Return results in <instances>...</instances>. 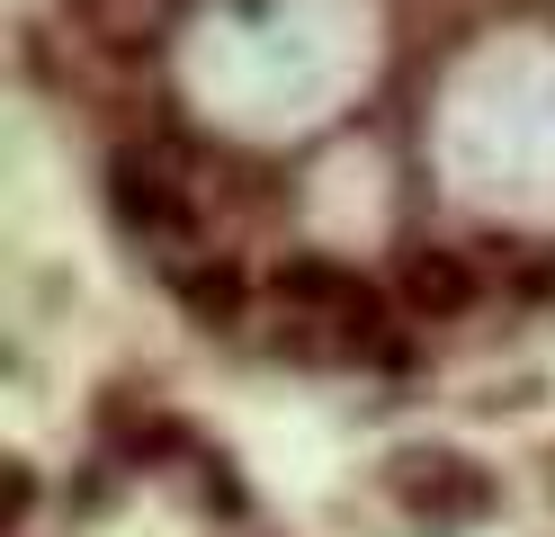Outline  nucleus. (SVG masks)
I'll return each instance as SVG.
<instances>
[{
	"label": "nucleus",
	"instance_id": "3",
	"mask_svg": "<svg viewBox=\"0 0 555 537\" xmlns=\"http://www.w3.org/2000/svg\"><path fill=\"white\" fill-rule=\"evenodd\" d=\"M395 286H403V305L422 314V322H448V314L475 305V269H466V251H448V242H412L403 269H395Z\"/></svg>",
	"mask_w": 555,
	"mask_h": 537
},
{
	"label": "nucleus",
	"instance_id": "6",
	"mask_svg": "<svg viewBox=\"0 0 555 537\" xmlns=\"http://www.w3.org/2000/svg\"><path fill=\"white\" fill-rule=\"evenodd\" d=\"M170 296H180L206 332H224V322H242V269L233 260H206V251H189V260H170Z\"/></svg>",
	"mask_w": 555,
	"mask_h": 537
},
{
	"label": "nucleus",
	"instance_id": "1",
	"mask_svg": "<svg viewBox=\"0 0 555 537\" xmlns=\"http://www.w3.org/2000/svg\"><path fill=\"white\" fill-rule=\"evenodd\" d=\"M278 314L296 322L305 349H340V358H395V332H386V296L340 269V260H278L269 278Z\"/></svg>",
	"mask_w": 555,
	"mask_h": 537
},
{
	"label": "nucleus",
	"instance_id": "5",
	"mask_svg": "<svg viewBox=\"0 0 555 537\" xmlns=\"http://www.w3.org/2000/svg\"><path fill=\"white\" fill-rule=\"evenodd\" d=\"M395 484H403L412 511H430V520H475L483 501H493V484H483L466 457H403Z\"/></svg>",
	"mask_w": 555,
	"mask_h": 537
},
{
	"label": "nucleus",
	"instance_id": "2",
	"mask_svg": "<svg viewBox=\"0 0 555 537\" xmlns=\"http://www.w3.org/2000/svg\"><path fill=\"white\" fill-rule=\"evenodd\" d=\"M108 206L144 251H162V269L197 251V179L170 143H126L108 162Z\"/></svg>",
	"mask_w": 555,
	"mask_h": 537
},
{
	"label": "nucleus",
	"instance_id": "4",
	"mask_svg": "<svg viewBox=\"0 0 555 537\" xmlns=\"http://www.w3.org/2000/svg\"><path fill=\"white\" fill-rule=\"evenodd\" d=\"M73 18L108 54H162V36L180 27V0H73Z\"/></svg>",
	"mask_w": 555,
	"mask_h": 537
}]
</instances>
